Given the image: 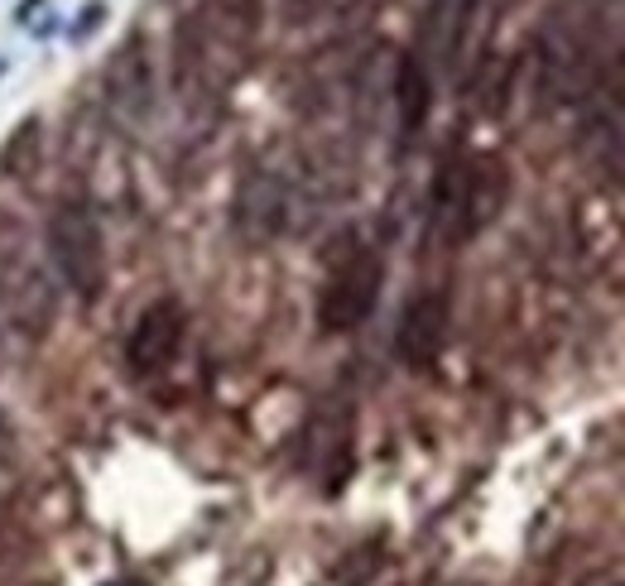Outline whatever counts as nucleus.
<instances>
[{
    "label": "nucleus",
    "instance_id": "f03ea898",
    "mask_svg": "<svg viewBox=\"0 0 625 586\" xmlns=\"http://www.w3.org/2000/svg\"><path fill=\"white\" fill-rule=\"evenodd\" d=\"M0 299H6V313L30 341H44L53 327V313H58V289L49 284L44 264L34 260L30 231H24L20 217H10L0 207Z\"/></svg>",
    "mask_w": 625,
    "mask_h": 586
},
{
    "label": "nucleus",
    "instance_id": "9d476101",
    "mask_svg": "<svg viewBox=\"0 0 625 586\" xmlns=\"http://www.w3.org/2000/svg\"><path fill=\"white\" fill-rule=\"evenodd\" d=\"M6 437H10V428H6V419H0V447H6Z\"/></svg>",
    "mask_w": 625,
    "mask_h": 586
},
{
    "label": "nucleus",
    "instance_id": "6e6552de",
    "mask_svg": "<svg viewBox=\"0 0 625 586\" xmlns=\"http://www.w3.org/2000/svg\"><path fill=\"white\" fill-rule=\"evenodd\" d=\"M395 106H400L405 140L419 135L423 121H429V106H433V83H429V73H423V63L414 58V53H405L400 73H395Z\"/></svg>",
    "mask_w": 625,
    "mask_h": 586
},
{
    "label": "nucleus",
    "instance_id": "423d86ee",
    "mask_svg": "<svg viewBox=\"0 0 625 586\" xmlns=\"http://www.w3.org/2000/svg\"><path fill=\"white\" fill-rule=\"evenodd\" d=\"M448 323H452V308H448L443 289L414 293L405 317H400V332H395V351H400V361L409 370H429L448 346Z\"/></svg>",
    "mask_w": 625,
    "mask_h": 586
},
{
    "label": "nucleus",
    "instance_id": "20e7f679",
    "mask_svg": "<svg viewBox=\"0 0 625 586\" xmlns=\"http://www.w3.org/2000/svg\"><path fill=\"white\" fill-rule=\"evenodd\" d=\"M380 279H385V264L370 246H347L332 270L323 279V293H317V327L327 337H342V332L362 327L370 308L380 299Z\"/></svg>",
    "mask_w": 625,
    "mask_h": 586
},
{
    "label": "nucleus",
    "instance_id": "39448f33",
    "mask_svg": "<svg viewBox=\"0 0 625 586\" xmlns=\"http://www.w3.org/2000/svg\"><path fill=\"white\" fill-rule=\"evenodd\" d=\"M183 332H188V323H183V308L174 299L150 303V308L136 317V332H130V341H126L130 376L150 380V376H159V370L174 366V356L183 346Z\"/></svg>",
    "mask_w": 625,
    "mask_h": 586
},
{
    "label": "nucleus",
    "instance_id": "9b49d317",
    "mask_svg": "<svg viewBox=\"0 0 625 586\" xmlns=\"http://www.w3.org/2000/svg\"><path fill=\"white\" fill-rule=\"evenodd\" d=\"M111 586H136V582H111Z\"/></svg>",
    "mask_w": 625,
    "mask_h": 586
},
{
    "label": "nucleus",
    "instance_id": "7ed1b4c3",
    "mask_svg": "<svg viewBox=\"0 0 625 586\" xmlns=\"http://www.w3.org/2000/svg\"><path fill=\"white\" fill-rule=\"evenodd\" d=\"M49 260L58 279L68 284V293H77L83 303L101 299L106 284V246H101V226L87 211V203H58L49 217Z\"/></svg>",
    "mask_w": 625,
    "mask_h": 586
},
{
    "label": "nucleus",
    "instance_id": "1a4fd4ad",
    "mask_svg": "<svg viewBox=\"0 0 625 586\" xmlns=\"http://www.w3.org/2000/svg\"><path fill=\"white\" fill-rule=\"evenodd\" d=\"M39 169H44V121L30 116V121H20L6 135V144H0V173L10 183H34Z\"/></svg>",
    "mask_w": 625,
    "mask_h": 586
},
{
    "label": "nucleus",
    "instance_id": "f257e3e1",
    "mask_svg": "<svg viewBox=\"0 0 625 586\" xmlns=\"http://www.w3.org/2000/svg\"><path fill=\"white\" fill-rule=\"evenodd\" d=\"M505 197H510V169L496 154L448 159L433 188V211L448 226L452 241H467V236L500 217Z\"/></svg>",
    "mask_w": 625,
    "mask_h": 586
},
{
    "label": "nucleus",
    "instance_id": "0eeeda50",
    "mask_svg": "<svg viewBox=\"0 0 625 586\" xmlns=\"http://www.w3.org/2000/svg\"><path fill=\"white\" fill-rule=\"evenodd\" d=\"M106 97L126 116V121H144L154 106V73H150V48L140 34H130L121 48L111 53V68H106Z\"/></svg>",
    "mask_w": 625,
    "mask_h": 586
}]
</instances>
